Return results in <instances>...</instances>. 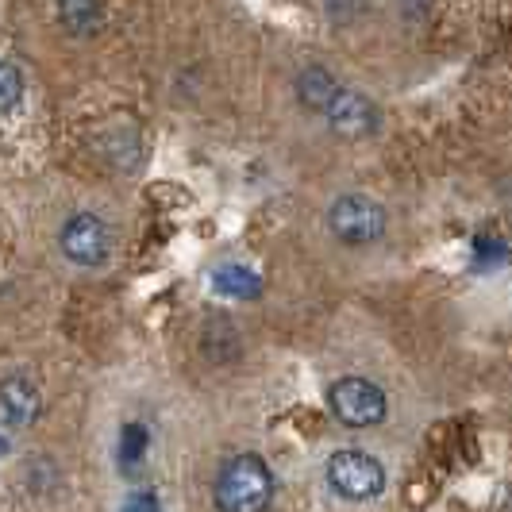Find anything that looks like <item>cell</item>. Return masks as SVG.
<instances>
[{"label":"cell","mask_w":512,"mask_h":512,"mask_svg":"<svg viewBox=\"0 0 512 512\" xmlns=\"http://www.w3.org/2000/svg\"><path fill=\"white\" fill-rule=\"evenodd\" d=\"M212 497L220 512H266L274 505V474L266 459H258L251 451L231 455L216 474Z\"/></svg>","instance_id":"obj_1"},{"label":"cell","mask_w":512,"mask_h":512,"mask_svg":"<svg viewBox=\"0 0 512 512\" xmlns=\"http://www.w3.org/2000/svg\"><path fill=\"white\" fill-rule=\"evenodd\" d=\"M474 258H478V266L505 262V258H509V247H505V243H497L493 235H478V239H474Z\"/></svg>","instance_id":"obj_13"},{"label":"cell","mask_w":512,"mask_h":512,"mask_svg":"<svg viewBox=\"0 0 512 512\" xmlns=\"http://www.w3.org/2000/svg\"><path fill=\"white\" fill-rule=\"evenodd\" d=\"M147 443H151V432H147V424H139V420H131L120 428V462L124 466H139L143 462V451H147Z\"/></svg>","instance_id":"obj_11"},{"label":"cell","mask_w":512,"mask_h":512,"mask_svg":"<svg viewBox=\"0 0 512 512\" xmlns=\"http://www.w3.org/2000/svg\"><path fill=\"white\" fill-rule=\"evenodd\" d=\"M324 120L335 135H347V139H362L370 131H378V108L370 97H362L355 89H339L332 97V104L324 108Z\"/></svg>","instance_id":"obj_6"},{"label":"cell","mask_w":512,"mask_h":512,"mask_svg":"<svg viewBox=\"0 0 512 512\" xmlns=\"http://www.w3.org/2000/svg\"><path fill=\"white\" fill-rule=\"evenodd\" d=\"M328 409L347 428H374L385 420L389 401H385L382 385H374L370 378H339L328 389Z\"/></svg>","instance_id":"obj_3"},{"label":"cell","mask_w":512,"mask_h":512,"mask_svg":"<svg viewBox=\"0 0 512 512\" xmlns=\"http://www.w3.org/2000/svg\"><path fill=\"white\" fill-rule=\"evenodd\" d=\"M58 20H62V27H66L70 35L85 39V35L101 31L104 8H101V0H58Z\"/></svg>","instance_id":"obj_10"},{"label":"cell","mask_w":512,"mask_h":512,"mask_svg":"<svg viewBox=\"0 0 512 512\" xmlns=\"http://www.w3.org/2000/svg\"><path fill=\"white\" fill-rule=\"evenodd\" d=\"M328 228L347 247H370L385 235V208L366 193H343L328 208Z\"/></svg>","instance_id":"obj_2"},{"label":"cell","mask_w":512,"mask_h":512,"mask_svg":"<svg viewBox=\"0 0 512 512\" xmlns=\"http://www.w3.org/2000/svg\"><path fill=\"white\" fill-rule=\"evenodd\" d=\"M58 243H62V255L74 266H104L112 255V228L93 212H77L62 224Z\"/></svg>","instance_id":"obj_5"},{"label":"cell","mask_w":512,"mask_h":512,"mask_svg":"<svg viewBox=\"0 0 512 512\" xmlns=\"http://www.w3.org/2000/svg\"><path fill=\"white\" fill-rule=\"evenodd\" d=\"M0 455H4V439H0Z\"/></svg>","instance_id":"obj_15"},{"label":"cell","mask_w":512,"mask_h":512,"mask_svg":"<svg viewBox=\"0 0 512 512\" xmlns=\"http://www.w3.org/2000/svg\"><path fill=\"white\" fill-rule=\"evenodd\" d=\"M328 486L343 501H370L385 489V466L366 451H335L328 459Z\"/></svg>","instance_id":"obj_4"},{"label":"cell","mask_w":512,"mask_h":512,"mask_svg":"<svg viewBox=\"0 0 512 512\" xmlns=\"http://www.w3.org/2000/svg\"><path fill=\"white\" fill-rule=\"evenodd\" d=\"M212 289H216L220 297L255 301L258 293H262V278H258L255 270L239 266V262H224V266H216V270H212Z\"/></svg>","instance_id":"obj_8"},{"label":"cell","mask_w":512,"mask_h":512,"mask_svg":"<svg viewBox=\"0 0 512 512\" xmlns=\"http://www.w3.org/2000/svg\"><path fill=\"white\" fill-rule=\"evenodd\" d=\"M43 412V393L31 378H4L0 382V424L4 428H27Z\"/></svg>","instance_id":"obj_7"},{"label":"cell","mask_w":512,"mask_h":512,"mask_svg":"<svg viewBox=\"0 0 512 512\" xmlns=\"http://www.w3.org/2000/svg\"><path fill=\"white\" fill-rule=\"evenodd\" d=\"M124 512H158V497H154L151 489H135L128 497V505Z\"/></svg>","instance_id":"obj_14"},{"label":"cell","mask_w":512,"mask_h":512,"mask_svg":"<svg viewBox=\"0 0 512 512\" xmlns=\"http://www.w3.org/2000/svg\"><path fill=\"white\" fill-rule=\"evenodd\" d=\"M20 101H24V77H20L16 66L0 62V116H4V112H12Z\"/></svg>","instance_id":"obj_12"},{"label":"cell","mask_w":512,"mask_h":512,"mask_svg":"<svg viewBox=\"0 0 512 512\" xmlns=\"http://www.w3.org/2000/svg\"><path fill=\"white\" fill-rule=\"evenodd\" d=\"M339 89H343V85H339L324 66H305V70L297 74V101L305 104V108H312V112H324Z\"/></svg>","instance_id":"obj_9"}]
</instances>
